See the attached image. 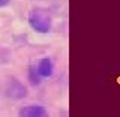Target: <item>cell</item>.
Masks as SVG:
<instances>
[{
  "instance_id": "1",
  "label": "cell",
  "mask_w": 120,
  "mask_h": 117,
  "mask_svg": "<svg viewBox=\"0 0 120 117\" xmlns=\"http://www.w3.org/2000/svg\"><path fill=\"white\" fill-rule=\"evenodd\" d=\"M27 23L38 35H48L52 30V17L44 8H33L27 15Z\"/></svg>"
},
{
  "instance_id": "2",
  "label": "cell",
  "mask_w": 120,
  "mask_h": 117,
  "mask_svg": "<svg viewBox=\"0 0 120 117\" xmlns=\"http://www.w3.org/2000/svg\"><path fill=\"white\" fill-rule=\"evenodd\" d=\"M3 95L11 101H21L29 95L27 86L17 77H8L3 86Z\"/></svg>"
},
{
  "instance_id": "3",
  "label": "cell",
  "mask_w": 120,
  "mask_h": 117,
  "mask_svg": "<svg viewBox=\"0 0 120 117\" xmlns=\"http://www.w3.org/2000/svg\"><path fill=\"white\" fill-rule=\"evenodd\" d=\"M35 68H36V72L39 74V77L42 78V80H48V78H51L52 75H54V71H56L54 62H52V59L48 57V56L41 57L39 62L35 65Z\"/></svg>"
},
{
  "instance_id": "4",
  "label": "cell",
  "mask_w": 120,
  "mask_h": 117,
  "mask_svg": "<svg viewBox=\"0 0 120 117\" xmlns=\"http://www.w3.org/2000/svg\"><path fill=\"white\" fill-rule=\"evenodd\" d=\"M18 117H50L47 108L41 104H29L26 107H22L20 113H18Z\"/></svg>"
},
{
  "instance_id": "5",
  "label": "cell",
  "mask_w": 120,
  "mask_h": 117,
  "mask_svg": "<svg viewBox=\"0 0 120 117\" xmlns=\"http://www.w3.org/2000/svg\"><path fill=\"white\" fill-rule=\"evenodd\" d=\"M27 80H29L30 84H32V86H35V87L41 86V83H42V78H41V77H39V74L36 72V68H35V65L29 66V69H27Z\"/></svg>"
},
{
  "instance_id": "6",
  "label": "cell",
  "mask_w": 120,
  "mask_h": 117,
  "mask_svg": "<svg viewBox=\"0 0 120 117\" xmlns=\"http://www.w3.org/2000/svg\"><path fill=\"white\" fill-rule=\"evenodd\" d=\"M11 5V0H0V8H6Z\"/></svg>"
}]
</instances>
